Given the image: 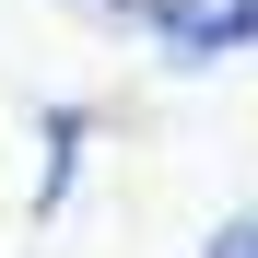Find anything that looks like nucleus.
Listing matches in <instances>:
<instances>
[{
	"mask_svg": "<svg viewBox=\"0 0 258 258\" xmlns=\"http://www.w3.org/2000/svg\"><path fill=\"white\" fill-rule=\"evenodd\" d=\"M71 164H82V106H47V176H35V211H59Z\"/></svg>",
	"mask_w": 258,
	"mask_h": 258,
	"instance_id": "f03ea898",
	"label": "nucleus"
},
{
	"mask_svg": "<svg viewBox=\"0 0 258 258\" xmlns=\"http://www.w3.org/2000/svg\"><path fill=\"white\" fill-rule=\"evenodd\" d=\"M200 258H258V223H246V211H235V223H211V246Z\"/></svg>",
	"mask_w": 258,
	"mask_h": 258,
	"instance_id": "7ed1b4c3",
	"label": "nucleus"
},
{
	"mask_svg": "<svg viewBox=\"0 0 258 258\" xmlns=\"http://www.w3.org/2000/svg\"><path fill=\"white\" fill-rule=\"evenodd\" d=\"M106 24H141L176 71H211V59H235L258 47V0H94Z\"/></svg>",
	"mask_w": 258,
	"mask_h": 258,
	"instance_id": "f257e3e1",
	"label": "nucleus"
}]
</instances>
